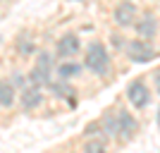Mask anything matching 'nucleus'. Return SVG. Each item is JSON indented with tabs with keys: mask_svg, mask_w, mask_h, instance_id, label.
I'll return each instance as SVG.
<instances>
[{
	"mask_svg": "<svg viewBox=\"0 0 160 153\" xmlns=\"http://www.w3.org/2000/svg\"><path fill=\"white\" fill-rule=\"evenodd\" d=\"M7 79L12 81V86L17 89V91H22L24 86H29L27 72H24V69H19V67H12V69H10V74H7Z\"/></svg>",
	"mask_w": 160,
	"mask_h": 153,
	"instance_id": "nucleus-16",
	"label": "nucleus"
},
{
	"mask_svg": "<svg viewBox=\"0 0 160 153\" xmlns=\"http://www.w3.org/2000/svg\"><path fill=\"white\" fill-rule=\"evenodd\" d=\"M155 122H158V127H160V108H158V115H155Z\"/></svg>",
	"mask_w": 160,
	"mask_h": 153,
	"instance_id": "nucleus-20",
	"label": "nucleus"
},
{
	"mask_svg": "<svg viewBox=\"0 0 160 153\" xmlns=\"http://www.w3.org/2000/svg\"><path fill=\"white\" fill-rule=\"evenodd\" d=\"M81 153H108V139H103V136L86 139L84 146H81Z\"/></svg>",
	"mask_w": 160,
	"mask_h": 153,
	"instance_id": "nucleus-15",
	"label": "nucleus"
},
{
	"mask_svg": "<svg viewBox=\"0 0 160 153\" xmlns=\"http://www.w3.org/2000/svg\"><path fill=\"white\" fill-rule=\"evenodd\" d=\"M81 136H84V141H86V139H98V136H103L100 122H98V120H91V122H86V127H84Z\"/></svg>",
	"mask_w": 160,
	"mask_h": 153,
	"instance_id": "nucleus-17",
	"label": "nucleus"
},
{
	"mask_svg": "<svg viewBox=\"0 0 160 153\" xmlns=\"http://www.w3.org/2000/svg\"><path fill=\"white\" fill-rule=\"evenodd\" d=\"M153 84H155V93L160 96V69H158V72L153 74Z\"/></svg>",
	"mask_w": 160,
	"mask_h": 153,
	"instance_id": "nucleus-19",
	"label": "nucleus"
},
{
	"mask_svg": "<svg viewBox=\"0 0 160 153\" xmlns=\"http://www.w3.org/2000/svg\"><path fill=\"white\" fill-rule=\"evenodd\" d=\"M17 108V89L7 77H0V110H14Z\"/></svg>",
	"mask_w": 160,
	"mask_h": 153,
	"instance_id": "nucleus-13",
	"label": "nucleus"
},
{
	"mask_svg": "<svg viewBox=\"0 0 160 153\" xmlns=\"http://www.w3.org/2000/svg\"><path fill=\"white\" fill-rule=\"evenodd\" d=\"M98 122H100V129H103V139L117 141V108H108L98 117Z\"/></svg>",
	"mask_w": 160,
	"mask_h": 153,
	"instance_id": "nucleus-12",
	"label": "nucleus"
},
{
	"mask_svg": "<svg viewBox=\"0 0 160 153\" xmlns=\"http://www.w3.org/2000/svg\"><path fill=\"white\" fill-rule=\"evenodd\" d=\"M55 55V60H79V55L84 53V43H81V36L74 31L62 33L60 38L55 41V46L50 48Z\"/></svg>",
	"mask_w": 160,
	"mask_h": 153,
	"instance_id": "nucleus-2",
	"label": "nucleus"
},
{
	"mask_svg": "<svg viewBox=\"0 0 160 153\" xmlns=\"http://www.w3.org/2000/svg\"><path fill=\"white\" fill-rule=\"evenodd\" d=\"M110 43H112V48H115V50H122V53H124L127 38H124L122 33H110Z\"/></svg>",
	"mask_w": 160,
	"mask_h": 153,
	"instance_id": "nucleus-18",
	"label": "nucleus"
},
{
	"mask_svg": "<svg viewBox=\"0 0 160 153\" xmlns=\"http://www.w3.org/2000/svg\"><path fill=\"white\" fill-rule=\"evenodd\" d=\"M132 29H134V33H136V38L153 43V38L160 33V22H158V17H155V12L146 10V12H139V17H136Z\"/></svg>",
	"mask_w": 160,
	"mask_h": 153,
	"instance_id": "nucleus-7",
	"label": "nucleus"
},
{
	"mask_svg": "<svg viewBox=\"0 0 160 153\" xmlns=\"http://www.w3.org/2000/svg\"><path fill=\"white\" fill-rule=\"evenodd\" d=\"M0 5H2V0H0Z\"/></svg>",
	"mask_w": 160,
	"mask_h": 153,
	"instance_id": "nucleus-23",
	"label": "nucleus"
},
{
	"mask_svg": "<svg viewBox=\"0 0 160 153\" xmlns=\"http://www.w3.org/2000/svg\"><path fill=\"white\" fill-rule=\"evenodd\" d=\"M67 153H74V151H67Z\"/></svg>",
	"mask_w": 160,
	"mask_h": 153,
	"instance_id": "nucleus-22",
	"label": "nucleus"
},
{
	"mask_svg": "<svg viewBox=\"0 0 160 153\" xmlns=\"http://www.w3.org/2000/svg\"><path fill=\"white\" fill-rule=\"evenodd\" d=\"M139 17V5L134 3V0H120L117 5L112 7V24L117 29H132L134 22Z\"/></svg>",
	"mask_w": 160,
	"mask_h": 153,
	"instance_id": "nucleus-8",
	"label": "nucleus"
},
{
	"mask_svg": "<svg viewBox=\"0 0 160 153\" xmlns=\"http://www.w3.org/2000/svg\"><path fill=\"white\" fill-rule=\"evenodd\" d=\"M14 53H17L19 60H33V55L38 53V43L29 31H22L14 38Z\"/></svg>",
	"mask_w": 160,
	"mask_h": 153,
	"instance_id": "nucleus-10",
	"label": "nucleus"
},
{
	"mask_svg": "<svg viewBox=\"0 0 160 153\" xmlns=\"http://www.w3.org/2000/svg\"><path fill=\"white\" fill-rule=\"evenodd\" d=\"M46 93H48V98H53V100H67V98H72V96H79V91L74 89V84L60 81V79H55V77L46 86Z\"/></svg>",
	"mask_w": 160,
	"mask_h": 153,
	"instance_id": "nucleus-11",
	"label": "nucleus"
},
{
	"mask_svg": "<svg viewBox=\"0 0 160 153\" xmlns=\"http://www.w3.org/2000/svg\"><path fill=\"white\" fill-rule=\"evenodd\" d=\"M124 55H127V60L134 62V65H146V62H153L155 58H160V50L153 43H148V41L129 38L127 46H124Z\"/></svg>",
	"mask_w": 160,
	"mask_h": 153,
	"instance_id": "nucleus-4",
	"label": "nucleus"
},
{
	"mask_svg": "<svg viewBox=\"0 0 160 153\" xmlns=\"http://www.w3.org/2000/svg\"><path fill=\"white\" fill-rule=\"evenodd\" d=\"M55 55H53V50L50 48H38V53L33 55V67H38V69H43V72H48V74H53V69H55Z\"/></svg>",
	"mask_w": 160,
	"mask_h": 153,
	"instance_id": "nucleus-14",
	"label": "nucleus"
},
{
	"mask_svg": "<svg viewBox=\"0 0 160 153\" xmlns=\"http://www.w3.org/2000/svg\"><path fill=\"white\" fill-rule=\"evenodd\" d=\"M84 72H86V67H84L81 60H60V62H55L53 77H55V79H60V81H69V84H74L77 79L84 77Z\"/></svg>",
	"mask_w": 160,
	"mask_h": 153,
	"instance_id": "nucleus-9",
	"label": "nucleus"
},
{
	"mask_svg": "<svg viewBox=\"0 0 160 153\" xmlns=\"http://www.w3.org/2000/svg\"><path fill=\"white\" fill-rule=\"evenodd\" d=\"M48 103V93L46 89H38V86H24L22 91H17V108L27 115L33 113H41Z\"/></svg>",
	"mask_w": 160,
	"mask_h": 153,
	"instance_id": "nucleus-3",
	"label": "nucleus"
},
{
	"mask_svg": "<svg viewBox=\"0 0 160 153\" xmlns=\"http://www.w3.org/2000/svg\"><path fill=\"white\" fill-rule=\"evenodd\" d=\"M81 62L86 67V72H91L98 79H108L110 77V69H112V58H110V50L100 38H93L84 46V53H81Z\"/></svg>",
	"mask_w": 160,
	"mask_h": 153,
	"instance_id": "nucleus-1",
	"label": "nucleus"
},
{
	"mask_svg": "<svg viewBox=\"0 0 160 153\" xmlns=\"http://www.w3.org/2000/svg\"><path fill=\"white\" fill-rule=\"evenodd\" d=\"M124 96H127L129 105H132L134 110H146V108L151 105V98H153L151 86H148L146 79H141V77H136V79L129 81V86H127V91H124Z\"/></svg>",
	"mask_w": 160,
	"mask_h": 153,
	"instance_id": "nucleus-5",
	"label": "nucleus"
},
{
	"mask_svg": "<svg viewBox=\"0 0 160 153\" xmlns=\"http://www.w3.org/2000/svg\"><path fill=\"white\" fill-rule=\"evenodd\" d=\"M139 134V120L129 108H117V144H129Z\"/></svg>",
	"mask_w": 160,
	"mask_h": 153,
	"instance_id": "nucleus-6",
	"label": "nucleus"
},
{
	"mask_svg": "<svg viewBox=\"0 0 160 153\" xmlns=\"http://www.w3.org/2000/svg\"><path fill=\"white\" fill-rule=\"evenodd\" d=\"M0 46H2V36H0Z\"/></svg>",
	"mask_w": 160,
	"mask_h": 153,
	"instance_id": "nucleus-21",
	"label": "nucleus"
}]
</instances>
